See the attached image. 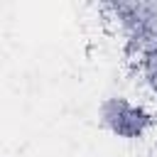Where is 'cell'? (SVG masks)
<instances>
[{
	"instance_id": "1",
	"label": "cell",
	"mask_w": 157,
	"mask_h": 157,
	"mask_svg": "<svg viewBox=\"0 0 157 157\" xmlns=\"http://www.w3.org/2000/svg\"><path fill=\"white\" fill-rule=\"evenodd\" d=\"M98 123L105 132L118 140H142L155 128V113L142 103L128 96H108L98 105Z\"/></svg>"
}]
</instances>
